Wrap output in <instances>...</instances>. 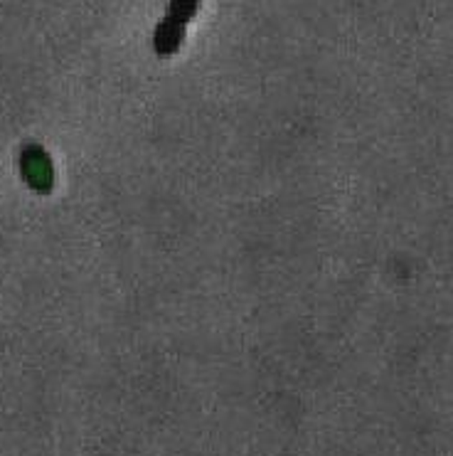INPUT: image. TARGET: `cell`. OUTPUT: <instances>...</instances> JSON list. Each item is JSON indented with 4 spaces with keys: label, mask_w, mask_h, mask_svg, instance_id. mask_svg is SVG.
<instances>
[{
    "label": "cell",
    "mask_w": 453,
    "mask_h": 456,
    "mask_svg": "<svg viewBox=\"0 0 453 456\" xmlns=\"http://www.w3.org/2000/svg\"><path fill=\"white\" fill-rule=\"evenodd\" d=\"M185 40V22L175 20L166 15L163 20L158 22L156 28V35H153V50L160 57H170L173 53H178V47Z\"/></svg>",
    "instance_id": "1"
},
{
    "label": "cell",
    "mask_w": 453,
    "mask_h": 456,
    "mask_svg": "<svg viewBox=\"0 0 453 456\" xmlns=\"http://www.w3.org/2000/svg\"><path fill=\"white\" fill-rule=\"evenodd\" d=\"M200 3L202 0H170L168 15L188 25L198 15V11H200Z\"/></svg>",
    "instance_id": "2"
}]
</instances>
